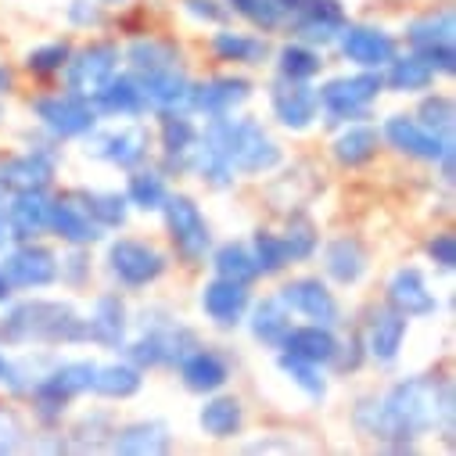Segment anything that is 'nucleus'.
Listing matches in <instances>:
<instances>
[{"mask_svg":"<svg viewBox=\"0 0 456 456\" xmlns=\"http://www.w3.org/2000/svg\"><path fill=\"white\" fill-rule=\"evenodd\" d=\"M353 424L388 452H417V438L424 435L452 442V381L435 374L399 378L381 395H360Z\"/></svg>","mask_w":456,"mask_h":456,"instance_id":"f257e3e1","label":"nucleus"},{"mask_svg":"<svg viewBox=\"0 0 456 456\" xmlns=\"http://www.w3.org/2000/svg\"><path fill=\"white\" fill-rule=\"evenodd\" d=\"M86 346L83 313L65 298H22L0 313V349Z\"/></svg>","mask_w":456,"mask_h":456,"instance_id":"f03ea898","label":"nucleus"},{"mask_svg":"<svg viewBox=\"0 0 456 456\" xmlns=\"http://www.w3.org/2000/svg\"><path fill=\"white\" fill-rule=\"evenodd\" d=\"M201 137L219 148V155L231 162L238 180L241 176L256 180V176H266V173L284 166L281 144L270 137V130L256 116H234V111H231V116L205 119Z\"/></svg>","mask_w":456,"mask_h":456,"instance_id":"7ed1b4c3","label":"nucleus"},{"mask_svg":"<svg viewBox=\"0 0 456 456\" xmlns=\"http://www.w3.org/2000/svg\"><path fill=\"white\" fill-rule=\"evenodd\" d=\"M137 334L126 338L123 356L148 370H173L194 346H198V330L191 323H183V316H176L169 305H144L137 313Z\"/></svg>","mask_w":456,"mask_h":456,"instance_id":"20e7f679","label":"nucleus"},{"mask_svg":"<svg viewBox=\"0 0 456 456\" xmlns=\"http://www.w3.org/2000/svg\"><path fill=\"white\" fill-rule=\"evenodd\" d=\"M381 94H385V83H381V72H374V69L330 76L323 86H316L320 119L334 130L346 126V123H363V119H370V111H374Z\"/></svg>","mask_w":456,"mask_h":456,"instance_id":"39448f33","label":"nucleus"},{"mask_svg":"<svg viewBox=\"0 0 456 456\" xmlns=\"http://www.w3.org/2000/svg\"><path fill=\"white\" fill-rule=\"evenodd\" d=\"M159 216L166 223V238L173 245L176 263L187 266V270L205 266L208 252H212V226H208L201 205L183 191H169L162 208H159Z\"/></svg>","mask_w":456,"mask_h":456,"instance_id":"423d86ee","label":"nucleus"},{"mask_svg":"<svg viewBox=\"0 0 456 456\" xmlns=\"http://www.w3.org/2000/svg\"><path fill=\"white\" fill-rule=\"evenodd\" d=\"M94 360H54L44 381L29 392V406L40 428H61L69 406L79 395H90V378H94Z\"/></svg>","mask_w":456,"mask_h":456,"instance_id":"0eeeda50","label":"nucleus"},{"mask_svg":"<svg viewBox=\"0 0 456 456\" xmlns=\"http://www.w3.org/2000/svg\"><path fill=\"white\" fill-rule=\"evenodd\" d=\"M29 111L37 126L44 130V137L65 144V141H83L97 123V108L90 97L76 94V90H44V94H33L29 97Z\"/></svg>","mask_w":456,"mask_h":456,"instance_id":"6e6552de","label":"nucleus"},{"mask_svg":"<svg viewBox=\"0 0 456 456\" xmlns=\"http://www.w3.org/2000/svg\"><path fill=\"white\" fill-rule=\"evenodd\" d=\"M104 270L119 291H148L169 273V256L144 238H116L104 248Z\"/></svg>","mask_w":456,"mask_h":456,"instance_id":"1a4fd4ad","label":"nucleus"},{"mask_svg":"<svg viewBox=\"0 0 456 456\" xmlns=\"http://www.w3.org/2000/svg\"><path fill=\"white\" fill-rule=\"evenodd\" d=\"M151 151H155V134L141 123V119H130L123 126H111V130H101V123L83 137V155L86 159H97L111 169H137L144 162H151Z\"/></svg>","mask_w":456,"mask_h":456,"instance_id":"9d476101","label":"nucleus"},{"mask_svg":"<svg viewBox=\"0 0 456 456\" xmlns=\"http://www.w3.org/2000/svg\"><path fill=\"white\" fill-rule=\"evenodd\" d=\"M403 40L413 54H420L435 76H452L456 72V19L452 8H438V12H424L417 19L406 22Z\"/></svg>","mask_w":456,"mask_h":456,"instance_id":"9b49d317","label":"nucleus"},{"mask_svg":"<svg viewBox=\"0 0 456 456\" xmlns=\"http://www.w3.org/2000/svg\"><path fill=\"white\" fill-rule=\"evenodd\" d=\"M61 169L58 141H37L26 151H15L0 162V194H22V191H51Z\"/></svg>","mask_w":456,"mask_h":456,"instance_id":"f8f14e48","label":"nucleus"},{"mask_svg":"<svg viewBox=\"0 0 456 456\" xmlns=\"http://www.w3.org/2000/svg\"><path fill=\"white\" fill-rule=\"evenodd\" d=\"M281 12L284 29L313 47H330L349 22V12L341 0H281Z\"/></svg>","mask_w":456,"mask_h":456,"instance_id":"ddd939ff","label":"nucleus"},{"mask_svg":"<svg viewBox=\"0 0 456 456\" xmlns=\"http://www.w3.org/2000/svg\"><path fill=\"white\" fill-rule=\"evenodd\" d=\"M119 69H123V47H119V40L101 37V40H90L83 47H72L61 76H65V86L69 90H76L83 97H94Z\"/></svg>","mask_w":456,"mask_h":456,"instance_id":"4468645a","label":"nucleus"},{"mask_svg":"<svg viewBox=\"0 0 456 456\" xmlns=\"http://www.w3.org/2000/svg\"><path fill=\"white\" fill-rule=\"evenodd\" d=\"M0 256V270L15 291H47L58 284V252L44 241H12Z\"/></svg>","mask_w":456,"mask_h":456,"instance_id":"2eb2a0df","label":"nucleus"},{"mask_svg":"<svg viewBox=\"0 0 456 456\" xmlns=\"http://www.w3.org/2000/svg\"><path fill=\"white\" fill-rule=\"evenodd\" d=\"M378 130H381V144H388L395 155L413 159V162H424V166H435L442 155L452 151V137H442V134L428 130L417 116H406V111H395V116H388Z\"/></svg>","mask_w":456,"mask_h":456,"instance_id":"dca6fc26","label":"nucleus"},{"mask_svg":"<svg viewBox=\"0 0 456 456\" xmlns=\"http://www.w3.org/2000/svg\"><path fill=\"white\" fill-rule=\"evenodd\" d=\"M277 295L291 309V316H298L305 323H320V327H334V330L346 323L341 302L323 277H291L288 284H281Z\"/></svg>","mask_w":456,"mask_h":456,"instance_id":"f3484780","label":"nucleus"},{"mask_svg":"<svg viewBox=\"0 0 456 456\" xmlns=\"http://www.w3.org/2000/svg\"><path fill=\"white\" fill-rule=\"evenodd\" d=\"M256 94V83L241 72H219L208 79H194L191 83V101L187 108L201 119H219V116H231V111L245 108Z\"/></svg>","mask_w":456,"mask_h":456,"instance_id":"a211bd4d","label":"nucleus"},{"mask_svg":"<svg viewBox=\"0 0 456 456\" xmlns=\"http://www.w3.org/2000/svg\"><path fill=\"white\" fill-rule=\"evenodd\" d=\"M334 44L349 65L374 69V72H381L399 54V37L388 33L385 26H374V22H346V29L338 33Z\"/></svg>","mask_w":456,"mask_h":456,"instance_id":"6ab92c4d","label":"nucleus"},{"mask_svg":"<svg viewBox=\"0 0 456 456\" xmlns=\"http://www.w3.org/2000/svg\"><path fill=\"white\" fill-rule=\"evenodd\" d=\"M86 323V341L104 353H123L130 327H134V313L123 298V291H101L90 302V313L83 316Z\"/></svg>","mask_w":456,"mask_h":456,"instance_id":"aec40b11","label":"nucleus"},{"mask_svg":"<svg viewBox=\"0 0 456 456\" xmlns=\"http://www.w3.org/2000/svg\"><path fill=\"white\" fill-rule=\"evenodd\" d=\"M266 97H270V111H273L277 126H284L291 134H305L320 123V97H316L313 83H295V79L273 76Z\"/></svg>","mask_w":456,"mask_h":456,"instance_id":"412c9836","label":"nucleus"},{"mask_svg":"<svg viewBox=\"0 0 456 456\" xmlns=\"http://www.w3.org/2000/svg\"><path fill=\"white\" fill-rule=\"evenodd\" d=\"M406 334H410V320L399 309H392L388 302L374 305L360 327L367 360L378 367H395V360L403 356V346H406Z\"/></svg>","mask_w":456,"mask_h":456,"instance_id":"4be33fe9","label":"nucleus"},{"mask_svg":"<svg viewBox=\"0 0 456 456\" xmlns=\"http://www.w3.org/2000/svg\"><path fill=\"white\" fill-rule=\"evenodd\" d=\"M155 119H159L155 144H159V155H162L159 169L166 176H187V155L201 137L198 116L191 108H180V111H159Z\"/></svg>","mask_w":456,"mask_h":456,"instance_id":"5701e85b","label":"nucleus"},{"mask_svg":"<svg viewBox=\"0 0 456 456\" xmlns=\"http://www.w3.org/2000/svg\"><path fill=\"white\" fill-rule=\"evenodd\" d=\"M252 305V288L238 284V281H226V277H212L201 284L198 291V309L201 316L219 327V330H234L245 323V313Z\"/></svg>","mask_w":456,"mask_h":456,"instance_id":"b1692460","label":"nucleus"},{"mask_svg":"<svg viewBox=\"0 0 456 456\" xmlns=\"http://www.w3.org/2000/svg\"><path fill=\"white\" fill-rule=\"evenodd\" d=\"M180 374V385L194 395H212L219 388H226V381L234 378V360L226 356L219 346H198L173 367Z\"/></svg>","mask_w":456,"mask_h":456,"instance_id":"393cba45","label":"nucleus"},{"mask_svg":"<svg viewBox=\"0 0 456 456\" xmlns=\"http://www.w3.org/2000/svg\"><path fill=\"white\" fill-rule=\"evenodd\" d=\"M47 234H54L61 245H79L94 248L104 241L108 231L94 223V216L83 208L76 194H51V219H47Z\"/></svg>","mask_w":456,"mask_h":456,"instance_id":"a878e982","label":"nucleus"},{"mask_svg":"<svg viewBox=\"0 0 456 456\" xmlns=\"http://www.w3.org/2000/svg\"><path fill=\"white\" fill-rule=\"evenodd\" d=\"M90 101H94L101 119H123V123H130V119L151 116L148 94H144V86H141V79L134 72H116Z\"/></svg>","mask_w":456,"mask_h":456,"instance_id":"bb28decb","label":"nucleus"},{"mask_svg":"<svg viewBox=\"0 0 456 456\" xmlns=\"http://www.w3.org/2000/svg\"><path fill=\"white\" fill-rule=\"evenodd\" d=\"M385 302L406 320H428L438 313V295L431 291L420 266H399L385 284Z\"/></svg>","mask_w":456,"mask_h":456,"instance_id":"cd10ccee","label":"nucleus"},{"mask_svg":"<svg viewBox=\"0 0 456 456\" xmlns=\"http://www.w3.org/2000/svg\"><path fill=\"white\" fill-rule=\"evenodd\" d=\"M208 51L223 65L259 69V65L270 61L273 44H270L266 33H245V29H234V26H216V33L208 37Z\"/></svg>","mask_w":456,"mask_h":456,"instance_id":"c85d7f7f","label":"nucleus"},{"mask_svg":"<svg viewBox=\"0 0 456 456\" xmlns=\"http://www.w3.org/2000/svg\"><path fill=\"white\" fill-rule=\"evenodd\" d=\"M123 61H126V72H134L137 79H148L169 69H183V47L173 37L144 33L123 47Z\"/></svg>","mask_w":456,"mask_h":456,"instance_id":"c756f323","label":"nucleus"},{"mask_svg":"<svg viewBox=\"0 0 456 456\" xmlns=\"http://www.w3.org/2000/svg\"><path fill=\"white\" fill-rule=\"evenodd\" d=\"M370 273V252L360 238L341 234L323 245V281L338 288H356Z\"/></svg>","mask_w":456,"mask_h":456,"instance_id":"7c9ffc66","label":"nucleus"},{"mask_svg":"<svg viewBox=\"0 0 456 456\" xmlns=\"http://www.w3.org/2000/svg\"><path fill=\"white\" fill-rule=\"evenodd\" d=\"M173 449V428L159 417L116 424L104 452H123V456H162Z\"/></svg>","mask_w":456,"mask_h":456,"instance_id":"2f4dec72","label":"nucleus"},{"mask_svg":"<svg viewBox=\"0 0 456 456\" xmlns=\"http://www.w3.org/2000/svg\"><path fill=\"white\" fill-rule=\"evenodd\" d=\"M4 219H8L12 241H40L47 234V219H51V191L12 194L4 205Z\"/></svg>","mask_w":456,"mask_h":456,"instance_id":"473e14b6","label":"nucleus"},{"mask_svg":"<svg viewBox=\"0 0 456 456\" xmlns=\"http://www.w3.org/2000/svg\"><path fill=\"white\" fill-rule=\"evenodd\" d=\"M381 155V130L374 123H346L330 141V159L341 169H367Z\"/></svg>","mask_w":456,"mask_h":456,"instance_id":"72a5a7b5","label":"nucleus"},{"mask_svg":"<svg viewBox=\"0 0 456 456\" xmlns=\"http://www.w3.org/2000/svg\"><path fill=\"white\" fill-rule=\"evenodd\" d=\"M245 323H248V334H252L256 346L277 353L281 341H284L288 330H291V323H295V316H291V309L281 302V295L273 291V295L252 298V305H248V313H245Z\"/></svg>","mask_w":456,"mask_h":456,"instance_id":"f704fd0d","label":"nucleus"},{"mask_svg":"<svg viewBox=\"0 0 456 456\" xmlns=\"http://www.w3.org/2000/svg\"><path fill=\"white\" fill-rule=\"evenodd\" d=\"M245 420H248L245 403H241L238 395H226L223 388L212 392V395L201 403V410H198V428H201V435L212 438V442H231V438H238V435L245 431Z\"/></svg>","mask_w":456,"mask_h":456,"instance_id":"c9c22d12","label":"nucleus"},{"mask_svg":"<svg viewBox=\"0 0 456 456\" xmlns=\"http://www.w3.org/2000/svg\"><path fill=\"white\" fill-rule=\"evenodd\" d=\"M144 392V370L134 367L126 356L111 360V363H97L94 378H90V395L108 399V403H126L137 399Z\"/></svg>","mask_w":456,"mask_h":456,"instance_id":"e433bc0d","label":"nucleus"},{"mask_svg":"<svg viewBox=\"0 0 456 456\" xmlns=\"http://www.w3.org/2000/svg\"><path fill=\"white\" fill-rule=\"evenodd\" d=\"M334 349H338V334L334 327H320V323H291L288 338L281 341L277 353H288V356H298V360H309L316 367H327L334 360Z\"/></svg>","mask_w":456,"mask_h":456,"instance_id":"4c0bfd02","label":"nucleus"},{"mask_svg":"<svg viewBox=\"0 0 456 456\" xmlns=\"http://www.w3.org/2000/svg\"><path fill=\"white\" fill-rule=\"evenodd\" d=\"M273 69L281 79H295V83H313L320 72H323V47H313V44H302V40H288L281 47H273L270 54Z\"/></svg>","mask_w":456,"mask_h":456,"instance_id":"58836bf2","label":"nucleus"},{"mask_svg":"<svg viewBox=\"0 0 456 456\" xmlns=\"http://www.w3.org/2000/svg\"><path fill=\"white\" fill-rule=\"evenodd\" d=\"M435 69L420 58V54H395L385 69H381V83H385V90H392V94H406V97H417V94H424V90H431L435 86Z\"/></svg>","mask_w":456,"mask_h":456,"instance_id":"ea45409f","label":"nucleus"},{"mask_svg":"<svg viewBox=\"0 0 456 456\" xmlns=\"http://www.w3.org/2000/svg\"><path fill=\"white\" fill-rule=\"evenodd\" d=\"M187 176L201 180V183L212 187V191H231V187L238 183V173L231 169V162H226V159L219 155V148L208 144L205 137H198V144H194L191 155H187Z\"/></svg>","mask_w":456,"mask_h":456,"instance_id":"a19ab883","label":"nucleus"},{"mask_svg":"<svg viewBox=\"0 0 456 456\" xmlns=\"http://www.w3.org/2000/svg\"><path fill=\"white\" fill-rule=\"evenodd\" d=\"M111 431H116V413H111V410H86L65 431L69 452H104Z\"/></svg>","mask_w":456,"mask_h":456,"instance_id":"79ce46f5","label":"nucleus"},{"mask_svg":"<svg viewBox=\"0 0 456 456\" xmlns=\"http://www.w3.org/2000/svg\"><path fill=\"white\" fill-rule=\"evenodd\" d=\"M123 194H126L130 208H137V212H159L162 201H166V194H169V176L159 166L144 162V166H137V169L126 173V191Z\"/></svg>","mask_w":456,"mask_h":456,"instance_id":"37998d69","label":"nucleus"},{"mask_svg":"<svg viewBox=\"0 0 456 456\" xmlns=\"http://www.w3.org/2000/svg\"><path fill=\"white\" fill-rule=\"evenodd\" d=\"M208 266H212V277H226V281H238V284H248V288L259 281V266H256V259H252L248 241H223V245H212Z\"/></svg>","mask_w":456,"mask_h":456,"instance_id":"c03bdc74","label":"nucleus"},{"mask_svg":"<svg viewBox=\"0 0 456 456\" xmlns=\"http://www.w3.org/2000/svg\"><path fill=\"white\" fill-rule=\"evenodd\" d=\"M284 245H288V256H291V266L298 263H313L316 252H320V226L309 212L302 208H291L284 216V231H281Z\"/></svg>","mask_w":456,"mask_h":456,"instance_id":"a18cd8bd","label":"nucleus"},{"mask_svg":"<svg viewBox=\"0 0 456 456\" xmlns=\"http://www.w3.org/2000/svg\"><path fill=\"white\" fill-rule=\"evenodd\" d=\"M72 194L83 201V208L94 216V223L101 226V231H119V226H126L130 201H126L123 191H97V187L90 191V187H79Z\"/></svg>","mask_w":456,"mask_h":456,"instance_id":"49530a36","label":"nucleus"},{"mask_svg":"<svg viewBox=\"0 0 456 456\" xmlns=\"http://www.w3.org/2000/svg\"><path fill=\"white\" fill-rule=\"evenodd\" d=\"M58 356L54 353H22L19 360H8V374H4V388L12 399H29V392L44 381V374L51 370Z\"/></svg>","mask_w":456,"mask_h":456,"instance_id":"de8ad7c7","label":"nucleus"},{"mask_svg":"<svg viewBox=\"0 0 456 456\" xmlns=\"http://www.w3.org/2000/svg\"><path fill=\"white\" fill-rule=\"evenodd\" d=\"M277 367H281V374H284L309 403H323V399H327L330 385H327L323 367H316V363H309V360H298V356H288V353L277 356Z\"/></svg>","mask_w":456,"mask_h":456,"instance_id":"09e8293b","label":"nucleus"},{"mask_svg":"<svg viewBox=\"0 0 456 456\" xmlns=\"http://www.w3.org/2000/svg\"><path fill=\"white\" fill-rule=\"evenodd\" d=\"M252 248V259L259 266V277H281L284 270H291V256H288V245L281 238V231H266V226H259V231L252 234L248 241Z\"/></svg>","mask_w":456,"mask_h":456,"instance_id":"8fccbe9b","label":"nucleus"},{"mask_svg":"<svg viewBox=\"0 0 456 456\" xmlns=\"http://www.w3.org/2000/svg\"><path fill=\"white\" fill-rule=\"evenodd\" d=\"M223 4L231 15H241L256 33H281L284 29L281 0H223Z\"/></svg>","mask_w":456,"mask_h":456,"instance_id":"3c124183","label":"nucleus"},{"mask_svg":"<svg viewBox=\"0 0 456 456\" xmlns=\"http://www.w3.org/2000/svg\"><path fill=\"white\" fill-rule=\"evenodd\" d=\"M413 116H417L428 130H435V134H442V137H452L456 104H452L449 94H442V90H424V97H420V104H417Z\"/></svg>","mask_w":456,"mask_h":456,"instance_id":"603ef678","label":"nucleus"},{"mask_svg":"<svg viewBox=\"0 0 456 456\" xmlns=\"http://www.w3.org/2000/svg\"><path fill=\"white\" fill-rule=\"evenodd\" d=\"M69 54H72V44H69V40H47V44L26 51L22 65H26L29 76H37V79H51V76H61Z\"/></svg>","mask_w":456,"mask_h":456,"instance_id":"864d4df0","label":"nucleus"},{"mask_svg":"<svg viewBox=\"0 0 456 456\" xmlns=\"http://www.w3.org/2000/svg\"><path fill=\"white\" fill-rule=\"evenodd\" d=\"M90 277H94L90 248L69 245V252L58 256V284H65L69 291H83V288H90Z\"/></svg>","mask_w":456,"mask_h":456,"instance_id":"5fc2aeb1","label":"nucleus"},{"mask_svg":"<svg viewBox=\"0 0 456 456\" xmlns=\"http://www.w3.org/2000/svg\"><path fill=\"white\" fill-rule=\"evenodd\" d=\"M29 445V424L26 417L8 406V403H0V456L4 452H19Z\"/></svg>","mask_w":456,"mask_h":456,"instance_id":"6e6d98bb","label":"nucleus"},{"mask_svg":"<svg viewBox=\"0 0 456 456\" xmlns=\"http://www.w3.org/2000/svg\"><path fill=\"white\" fill-rule=\"evenodd\" d=\"M65 22L79 33H97V29L108 26V8L101 4V0H69Z\"/></svg>","mask_w":456,"mask_h":456,"instance_id":"4d7b16f0","label":"nucleus"},{"mask_svg":"<svg viewBox=\"0 0 456 456\" xmlns=\"http://www.w3.org/2000/svg\"><path fill=\"white\" fill-rule=\"evenodd\" d=\"M363 363H367V349H363V338H360V330H356V334H349V341H338L334 360H330L327 367H330L338 378H346V374H356Z\"/></svg>","mask_w":456,"mask_h":456,"instance_id":"13d9d810","label":"nucleus"},{"mask_svg":"<svg viewBox=\"0 0 456 456\" xmlns=\"http://www.w3.org/2000/svg\"><path fill=\"white\" fill-rule=\"evenodd\" d=\"M180 8L191 22L198 26H226V19H231V12H226L223 0H180Z\"/></svg>","mask_w":456,"mask_h":456,"instance_id":"bf43d9fd","label":"nucleus"},{"mask_svg":"<svg viewBox=\"0 0 456 456\" xmlns=\"http://www.w3.org/2000/svg\"><path fill=\"white\" fill-rule=\"evenodd\" d=\"M424 256L438 266V270H452L456 266V238H452V231H435L431 238H428V245H424Z\"/></svg>","mask_w":456,"mask_h":456,"instance_id":"052dcab7","label":"nucleus"},{"mask_svg":"<svg viewBox=\"0 0 456 456\" xmlns=\"http://www.w3.org/2000/svg\"><path fill=\"white\" fill-rule=\"evenodd\" d=\"M248 452H291L295 449V442H273V438H263V442H252V445H245Z\"/></svg>","mask_w":456,"mask_h":456,"instance_id":"680f3d73","label":"nucleus"},{"mask_svg":"<svg viewBox=\"0 0 456 456\" xmlns=\"http://www.w3.org/2000/svg\"><path fill=\"white\" fill-rule=\"evenodd\" d=\"M15 90V72L8 65H0V97H8Z\"/></svg>","mask_w":456,"mask_h":456,"instance_id":"e2e57ef3","label":"nucleus"},{"mask_svg":"<svg viewBox=\"0 0 456 456\" xmlns=\"http://www.w3.org/2000/svg\"><path fill=\"white\" fill-rule=\"evenodd\" d=\"M12 295H15V288H12V281L4 277V270H0V305H8Z\"/></svg>","mask_w":456,"mask_h":456,"instance_id":"0e129e2a","label":"nucleus"},{"mask_svg":"<svg viewBox=\"0 0 456 456\" xmlns=\"http://www.w3.org/2000/svg\"><path fill=\"white\" fill-rule=\"evenodd\" d=\"M12 245V234H8V219H4V205H0V252Z\"/></svg>","mask_w":456,"mask_h":456,"instance_id":"69168bd1","label":"nucleus"},{"mask_svg":"<svg viewBox=\"0 0 456 456\" xmlns=\"http://www.w3.org/2000/svg\"><path fill=\"white\" fill-rule=\"evenodd\" d=\"M4 374H8V356L0 353V385H4Z\"/></svg>","mask_w":456,"mask_h":456,"instance_id":"338daca9","label":"nucleus"},{"mask_svg":"<svg viewBox=\"0 0 456 456\" xmlns=\"http://www.w3.org/2000/svg\"><path fill=\"white\" fill-rule=\"evenodd\" d=\"M104 8H123V4H130V0H101Z\"/></svg>","mask_w":456,"mask_h":456,"instance_id":"774afa93","label":"nucleus"}]
</instances>
